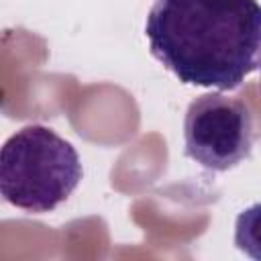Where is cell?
<instances>
[{"label":"cell","instance_id":"obj_1","mask_svg":"<svg viewBox=\"0 0 261 261\" xmlns=\"http://www.w3.org/2000/svg\"><path fill=\"white\" fill-rule=\"evenodd\" d=\"M145 35L179 82L234 90L259 67L261 8L257 0H155Z\"/></svg>","mask_w":261,"mask_h":261},{"label":"cell","instance_id":"obj_2","mask_svg":"<svg viewBox=\"0 0 261 261\" xmlns=\"http://www.w3.org/2000/svg\"><path fill=\"white\" fill-rule=\"evenodd\" d=\"M82 175L75 147L49 126H22L0 147V198L24 212H53Z\"/></svg>","mask_w":261,"mask_h":261},{"label":"cell","instance_id":"obj_3","mask_svg":"<svg viewBox=\"0 0 261 261\" xmlns=\"http://www.w3.org/2000/svg\"><path fill=\"white\" fill-rule=\"evenodd\" d=\"M255 137L253 110L241 98L210 92L192 100L186 110L184 151L210 171H228L249 159Z\"/></svg>","mask_w":261,"mask_h":261}]
</instances>
